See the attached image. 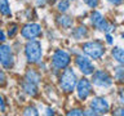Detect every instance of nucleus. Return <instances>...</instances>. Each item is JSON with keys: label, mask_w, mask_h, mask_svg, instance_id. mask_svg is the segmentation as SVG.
<instances>
[{"label": "nucleus", "mask_w": 124, "mask_h": 116, "mask_svg": "<svg viewBox=\"0 0 124 116\" xmlns=\"http://www.w3.org/2000/svg\"><path fill=\"white\" fill-rule=\"evenodd\" d=\"M25 54H26V58L30 63H38L41 58V54H43L41 44L38 40H34V39L29 40L25 46Z\"/></svg>", "instance_id": "1"}, {"label": "nucleus", "mask_w": 124, "mask_h": 116, "mask_svg": "<svg viewBox=\"0 0 124 116\" xmlns=\"http://www.w3.org/2000/svg\"><path fill=\"white\" fill-rule=\"evenodd\" d=\"M76 83H78V79H76V75L74 72L72 68H66L62 76L60 77V87L62 88V90L66 92V93H71L76 87Z\"/></svg>", "instance_id": "2"}, {"label": "nucleus", "mask_w": 124, "mask_h": 116, "mask_svg": "<svg viewBox=\"0 0 124 116\" xmlns=\"http://www.w3.org/2000/svg\"><path fill=\"white\" fill-rule=\"evenodd\" d=\"M83 50L87 56H89L91 58H93V59H98V58H101L105 53V48L100 41L85 43V44H83Z\"/></svg>", "instance_id": "3"}, {"label": "nucleus", "mask_w": 124, "mask_h": 116, "mask_svg": "<svg viewBox=\"0 0 124 116\" xmlns=\"http://www.w3.org/2000/svg\"><path fill=\"white\" fill-rule=\"evenodd\" d=\"M0 65L4 68H12L14 65V56L12 48L7 44L0 45Z\"/></svg>", "instance_id": "4"}, {"label": "nucleus", "mask_w": 124, "mask_h": 116, "mask_svg": "<svg viewBox=\"0 0 124 116\" xmlns=\"http://www.w3.org/2000/svg\"><path fill=\"white\" fill-rule=\"evenodd\" d=\"M92 81L93 84L97 85V87H101V88H110L112 85V79L111 76L108 75L106 71L103 70H98V71L93 72L92 73Z\"/></svg>", "instance_id": "5"}, {"label": "nucleus", "mask_w": 124, "mask_h": 116, "mask_svg": "<svg viewBox=\"0 0 124 116\" xmlns=\"http://www.w3.org/2000/svg\"><path fill=\"white\" fill-rule=\"evenodd\" d=\"M71 61L70 58V54L67 52L62 49H58L53 53V57H52V63L56 68H66Z\"/></svg>", "instance_id": "6"}, {"label": "nucleus", "mask_w": 124, "mask_h": 116, "mask_svg": "<svg viewBox=\"0 0 124 116\" xmlns=\"http://www.w3.org/2000/svg\"><path fill=\"white\" fill-rule=\"evenodd\" d=\"M76 92L80 99H87L92 93V83L88 79H81L76 83Z\"/></svg>", "instance_id": "7"}, {"label": "nucleus", "mask_w": 124, "mask_h": 116, "mask_svg": "<svg viewBox=\"0 0 124 116\" xmlns=\"http://www.w3.org/2000/svg\"><path fill=\"white\" fill-rule=\"evenodd\" d=\"M89 104H91V108L97 115L98 114H106V112L110 110V104H108V102L105 98H102V97H94Z\"/></svg>", "instance_id": "8"}, {"label": "nucleus", "mask_w": 124, "mask_h": 116, "mask_svg": "<svg viewBox=\"0 0 124 116\" xmlns=\"http://www.w3.org/2000/svg\"><path fill=\"white\" fill-rule=\"evenodd\" d=\"M40 32H41V27H40V25H38V23H27V25H25L21 30L22 36L25 39H29V40L39 36Z\"/></svg>", "instance_id": "9"}, {"label": "nucleus", "mask_w": 124, "mask_h": 116, "mask_svg": "<svg viewBox=\"0 0 124 116\" xmlns=\"http://www.w3.org/2000/svg\"><path fill=\"white\" fill-rule=\"evenodd\" d=\"M75 63L79 67V70L84 75H92L94 72V67H93V63L91 62V59H88L87 57L83 56H76L75 58Z\"/></svg>", "instance_id": "10"}, {"label": "nucleus", "mask_w": 124, "mask_h": 116, "mask_svg": "<svg viewBox=\"0 0 124 116\" xmlns=\"http://www.w3.org/2000/svg\"><path fill=\"white\" fill-rule=\"evenodd\" d=\"M112 57L116 62H119L120 65L124 66V49L119 48V46H115L112 49Z\"/></svg>", "instance_id": "11"}, {"label": "nucleus", "mask_w": 124, "mask_h": 116, "mask_svg": "<svg viewBox=\"0 0 124 116\" xmlns=\"http://www.w3.org/2000/svg\"><path fill=\"white\" fill-rule=\"evenodd\" d=\"M23 90H25L27 94H30V95H32V97L38 94V87H36V84L30 83V81H25V83H23Z\"/></svg>", "instance_id": "12"}, {"label": "nucleus", "mask_w": 124, "mask_h": 116, "mask_svg": "<svg viewBox=\"0 0 124 116\" xmlns=\"http://www.w3.org/2000/svg\"><path fill=\"white\" fill-rule=\"evenodd\" d=\"M57 22H58V25L65 27V29H70L72 26V18L67 17V15H60L57 18Z\"/></svg>", "instance_id": "13"}, {"label": "nucleus", "mask_w": 124, "mask_h": 116, "mask_svg": "<svg viewBox=\"0 0 124 116\" xmlns=\"http://www.w3.org/2000/svg\"><path fill=\"white\" fill-rule=\"evenodd\" d=\"M103 17H102V14L100 13V12H93V13L91 14V22H92V25L94 26V27H98L100 26V23L103 21Z\"/></svg>", "instance_id": "14"}, {"label": "nucleus", "mask_w": 124, "mask_h": 116, "mask_svg": "<svg viewBox=\"0 0 124 116\" xmlns=\"http://www.w3.org/2000/svg\"><path fill=\"white\" fill-rule=\"evenodd\" d=\"M0 13L3 15H10V7H9V1L8 0H0Z\"/></svg>", "instance_id": "15"}, {"label": "nucleus", "mask_w": 124, "mask_h": 116, "mask_svg": "<svg viewBox=\"0 0 124 116\" xmlns=\"http://www.w3.org/2000/svg\"><path fill=\"white\" fill-rule=\"evenodd\" d=\"M39 80H40V76H39L38 72L30 70L29 72L26 73V81H30V83H34V84H38Z\"/></svg>", "instance_id": "16"}, {"label": "nucleus", "mask_w": 124, "mask_h": 116, "mask_svg": "<svg viewBox=\"0 0 124 116\" xmlns=\"http://www.w3.org/2000/svg\"><path fill=\"white\" fill-rule=\"evenodd\" d=\"M72 35H74V37H75V39H81L83 36L87 35V29H85L84 26H80V27H78V29L74 31Z\"/></svg>", "instance_id": "17"}, {"label": "nucleus", "mask_w": 124, "mask_h": 116, "mask_svg": "<svg viewBox=\"0 0 124 116\" xmlns=\"http://www.w3.org/2000/svg\"><path fill=\"white\" fill-rule=\"evenodd\" d=\"M69 8H70V1L69 0H61V1L58 3V10L62 12V13H65Z\"/></svg>", "instance_id": "18"}, {"label": "nucleus", "mask_w": 124, "mask_h": 116, "mask_svg": "<svg viewBox=\"0 0 124 116\" xmlns=\"http://www.w3.org/2000/svg\"><path fill=\"white\" fill-rule=\"evenodd\" d=\"M115 77L118 79L119 81H123L124 80V68L122 67H118L115 70Z\"/></svg>", "instance_id": "19"}, {"label": "nucleus", "mask_w": 124, "mask_h": 116, "mask_svg": "<svg viewBox=\"0 0 124 116\" xmlns=\"http://www.w3.org/2000/svg\"><path fill=\"white\" fill-rule=\"evenodd\" d=\"M23 115H34V116H36V115H39V112H38V110L35 107H27L25 111H23Z\"/></svg>", "instance_id": "20"}, {"label": "nucleus", "mask_w": 124, "mask_h": 116, "mask_svg": "<svg viewBox=\"0 0 124 116\" xmlns=\"http://www.w3.org/2000/svg\"><path fill=\"white\" fill-rule=\"evenodd\" d=\"M84 3L87 4L88 7H91V8H96L97 5H98V0H84Z\"/></svg>", "instance_id": "21"}, {"label": "nucleus", "mask_w": 124, "mask_h": 116, "mask_svg": "<svg viewBox=\"0 0 124 116\" xmlns=\"http://www.w3.org/2000/svg\"><path fill=\"white\" fill-rule=\"evenodd\" d=\"M67 115H84V111H81V110H78V108H74V110L71 111H69L67 112Z\"/></svg>", "instance_id": "22"}, {"label": "nucleus", "mask_w": 124, "mask_h": 116, "mask_svg": "<svg viewBox=\"0 0 124 116\" xmlns=\"http://www.w3.org/2000/svg\"><path fill=\"white\" fill-rule=\"evenodd\" d=\"M16 32H17V25H12V27H9L8 35H9V36H14Z\"/></svg>", "instance_id": "23"}, {"label": "nucleus", "mask_w": 124, "mask_h": 116, "mask_svg": "<svg viewBox=\"0 0 124 116\" xmlns=\"http://www.w3.org/2000/svg\"><path fill=\"white\" fill-rule=\"evenodd\" d=\"M5 84V75H4L3 71H0V85Z\"/></svg>", "instance_id": "24"}, {"label": "nucleus", "mask_w": 124, "mask_h": 116, "mask_svg": "<svg viewBox=\"0 0 124 116\" xmlns=\"http://www.w3.org/2000/svg\"><path fill=\"white\" fill-rule=\"evenodd\" d=\"M114 115H124V108H118V110H115Z\"/></svg>", "instance_id": "25"}, {"label": "nucleus", "mask_w": 124, "mask_h": 116, "mask_svg": "<svg viewBox=\"0 0 124 116\" xmlns=\"http://www.w3.org/2000/svg\"><path fill=\"white\" fill-rule=\"evenodd\" d=\"M106 41L108 43V44H112V37H111V35H106Z\"/></svg>", "instance_id": "26"}, {"label": "nucleus", "mask_w": 124, "mask_h": 116, "mask_svg": "<svg viewBox=\"0 0 124 116\" xmlns=\"http://www.w3.org/2000/svg\"><path fill=\"white\" fill-rule=\"evenodd\" d=\"M4 40H5V35H4V32L0 30V41H4Z\"/></svg>", "instance_id": "27"}, {"label": "nucleus", "mask_w": 124, "mask_h": 116, "mask_svg": "<svg viewBox=\"0 0 124 116\" xmlns=\"http://www.w3.org/2000/svg\"><path fill=\"white\" fill-rule=\"evenodd\" d=\"M0 107H1V111L5 110V106H4V102H3V98L0 97Z\"/></svg>", "instance_id": "28"}, {"label": "nucleus", "mask_w": 124, "mask_h": 116, "mask_svg": "<svg viewBox=\"0 0 124 116\" xmlns=\"http://www.w3.org/2000/svg\"><path fill=\"white\" fill-rule=\"evenodd\" d=\"M107 1H110V3H112V4H120L123 0H107Z\"/></svg>", "instance_id": "29"}, {"label": "nucleus", "mask_w": 124, "mask_h": 116, "mask_svg": "<svg viewBox=\"0 0 124 116\" xmlns=\"http://www.w3.org/2000/svg\"><path fill=\"white\" fill-rule=\"evenodd\" d=\"M119 99H120V102H122L124 104V93H120V95H119Z\"/></svg>", "instance_id": "30"}, {"label": "nucleus", "mask_w": 124, "mask_h": 116, "mask_svg": "<svg viewBox=\"0 0 124 116\" xmlns=\"http://www.w3.org/2000/svg\"><path fill=\"white\" fill-rule=\"evenodd\" d=\"M46 114H48V115H54V112H53V110L48 108V110H46Z\"/></svg>", "instance_id": "31"}, {"label": "nucleus", "mask_w": 124, "mask_h": 116, "mask_svg": "<svg viewBox=\"0 0 124 116\" xmlns=\"http://www.w3.org/2000/svg\"><path fill=\"white\" fill-rule=\"evenodd\" d=\"M49 1H54V0H49Z\"/></svg>", "instance_id": "32"}]
</instances>
